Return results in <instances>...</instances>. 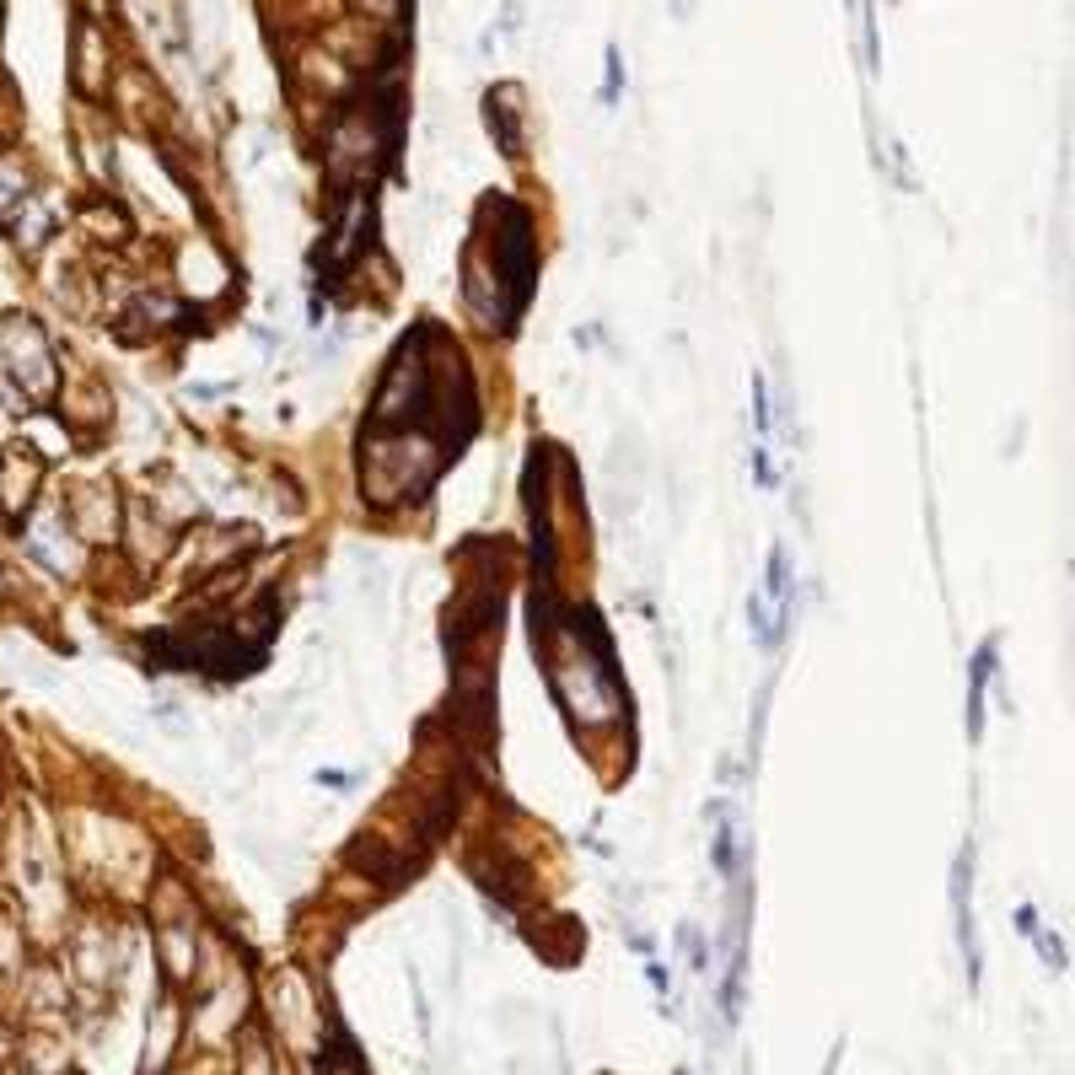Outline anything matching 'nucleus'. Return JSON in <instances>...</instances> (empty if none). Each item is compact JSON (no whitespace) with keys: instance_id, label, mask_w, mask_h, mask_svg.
Listing matches in <instances>:
<instances>
[{"instance_id":"nucleus-1","label":"nucleus","mask_w":1075,"mask_h":1075,"mask_svg":"<svg viewBox=\"0 0 1075 1075\" xmlns=\"http://www.w3.org/2000/svg\"><path fill=\"white\" fill-rule=\"evenodd\" d=\"M0 387L17 393V404H43L54 393V355L33 318L0 323Z\"/></svg>"}]
</instances>
